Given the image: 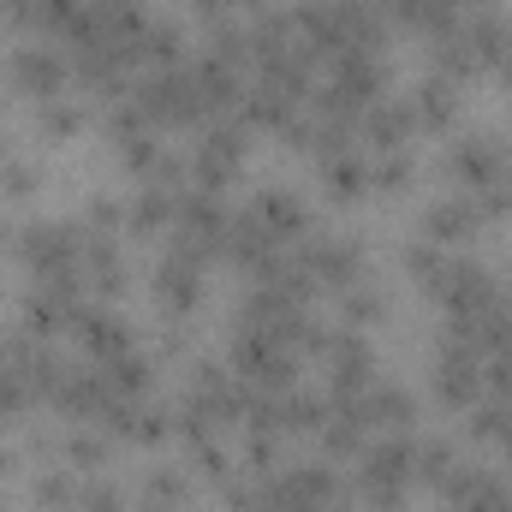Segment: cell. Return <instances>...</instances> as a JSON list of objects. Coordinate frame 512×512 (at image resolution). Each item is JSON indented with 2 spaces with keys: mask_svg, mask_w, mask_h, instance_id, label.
I'll return each mask as SVG.
<instances>
[{
  "mask_svg": "<svg viewBox=\"0 0 512 512\" xmlns=\"http://www.w3.org/2000/svg\"><path fill=\"white\" fill-rule=\"evenodd\" d=\"M18 78H24V90H54L66 72H60V60H54V54H42V48H36V54H18Z\"/></svg>",
  "mask_w": 512,
  "mask_h": 512,
  "instance_id": "6da1fadb",
  "label": "cell"
}]
</instances>
